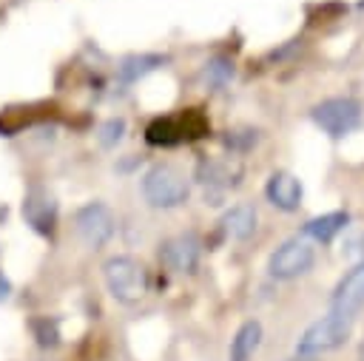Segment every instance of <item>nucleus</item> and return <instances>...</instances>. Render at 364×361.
Masks as SVG:
<instances>
[{
    "label": "nucleus",
    "mask_w": 364,
    "mask_h": 361,
    "mask_svg": "<svg viewBox=\"0 0 364 361\" xmlns=\"http://www.w3.org/2000/svg\"><path fill=\"white\" fill-rule=\"evenodd\" d=\"M313 122L330 136H344L361 122V105L350 97L324 99L313 108Z\"/></svg>",
    "instance_id": "obj_4"
},
{
    "label": "nucleus",
    "mask_w": 364,
    "mask_h": 361,
    "mask_svg": "<svg viewBox=\"0 0 364 361\" xmlns=\"http://www.w3.org/2000/svg\"><path fill=\"white\" fill-rule=\"evenodd\" d=\"M191 114L185 117H165V119H154L148 125V142L151 145H176L188 136H199L202 128H191Z\"/></svg>",
    "instance_id": "obj_10"
},
{
    "label": "nucleus",
    "mask_w": 364,
    "mask_h": 361,
    "mask_svg": "<svg viewBox=\"0 0 364 361\" xmlns=\"http://www.w3.org/2000/svg\"><path fill=\"white\" fill-rule=\"evenodd\" d=\"M262 341V324L259 321H245L236 330V338L230 344V361H250L253 352L259 350Z\"/></svg>",
    "instance_id": "obj_13"
},
{
    "label": "nucleus",
    "mask_w": 364,
    "mask_h": 361,
    "mask_svg": "<svg viewBox=\"0 0 364 361\" xmlns=\"http://www.w3.org/2000/svg\"><path fill=\"white\" fill-rule=\"evenodd\" d=\"M230 74H233V68H230L228 60H210L208 68H205V77H208L210 82H216V85H225Z\"/></svg>",
    "instance_id": "obj_16"
},
{
    "label": "nucleus",
    "mask_w": 364,
    "mask_h": 361,
    "mask_svg": "<svg viewBox=\"0 0 364 361\" xmlns=\"http://www.w3.org/2000/svg\"><path fill=\"white\" fill-rule=\"evenodd\" d=\"M165 63V57H159V54H134V57H125L122 60V65H119V74H122V80H139V77H145L148 71H154V68H159Z\"/></svg>",
    "instance_id": "obj_15"
},
{
    "label": "nucleus",
    "mask_w": 364,
    "mask_h": 361,
    "mask_svg": "<svg viewBox=\"0 0 364 361\" xmlns=\"http://www.w3.org/2000/svg\"><path fill=\"white\" fill-rule=\"evenodd\" d=\"M102 276H105L108 293L117 301H122V304H134V301H139L148 293V273L131 256H114V259H108L105 267H102Z\"/></svg>",
    "instance_id": "obj_2"
},
{
    "label": "nucleus",
    "mask_w": 364,
    "mask_h": 361,
    "mask_svg": "<svg viewBox=\"0 0 364 361\" xmlns=\"http://www.w3.org/2000/svg\"><path fill=\"white\" fill-rule=\"evenodd\" d=\"M74 225H77V233L82 236V242L88 247H100L114 236V213L102 202L82 205L74 216Z\"/></svg>",
    "instance_id": "obj_6"
},
{
    "label": "nucleus",
    "mask_w": 364,
    "mask_h": 361,
    "mask_svg": "<svg viewBox=\"0 0 364 361\" xmlns=\"http://www.w3.org/2000/svg\"><path fill=\"white\" fill-rule=\"evenodd\" d=\"M199 250H202V244H199L196 233H179L162 244L159 259L173 273H193L196 262H199Z\"/></svg>",
    "instance_id": "obj_7"
},
{
    "label": "nucleus",
    "mask_w": 364,
    "mask_h": 361,
    "mask_svg": "<svg viewBox=\"0 0 364 361\" xmlns=\"http://www.w3.org/2000/svg\"><path fill=\"white\" fill-rule=\"evenodd\" d=\"M350 318L347 316H338V313H330L318 321H313L301 338H299V355H321V352H330V350H338L347 338H350Z\"/></svg>",
    "instance_id": "obj_3"
},
{
    "label": "nucleus",
    "mask_w": 364,
    "mask_h": 361,
    "mask_svg": "<svg viewBox=\"0 0 364 361\" xmlns=\"http://www.w3.org/2000/svg\"><path fill=\"white\" fill-rule=\"evenodd\" d=\"M222 227L230 239H247L256 230V208L253 205H236L222 216Z\"/></svg>",
    "instance_id": "obj_12"
},
{
    "label": "nucleus",
    "mask_w": 364,
    "mask_h": 361,
    "mask_svg": "<svg viewBox=\"0 0 364 361\" xmlns=\"http://www.w3.org/2000/svg\"><path fill=\"white\" fill-rule=\"evenodd\" d=\"M287 361H310L307 355H299V358H287Z\"/></svg>",
    "instance_id": "obj_19"
},
{
    "label": "nucleus",
    "mask_w": 364,
    "mask_h": 361,
    "mask_svg": "<svg viewBox=\"0 0 364 361\" xmlns=\"http://www.w3.org/2000/svg\"><path fill=\"white\" fill-rule=\"evenodd\" d=\"M23 213H26V219H28L40 233H51V225H54V202H51L46 193H40V190L28 193V199H26V205H23Z\"/></svg>",
    "instance_id": "obj_11"
},
{
    "label": "nucleus",
    "mask_w": 364,
    "mask_h": 361,
    "mask_svg": "<svg viewBox=\"0 0 364 361\" xmlns=\"http://www.w3.org/2000/svg\"><path fill=\"white\" fill-rule=\"evenodd\" d=\"M9 293H11V284H9V279L0 273V301H6V298H9Z\"/></svg>",
    "instance_id": "obj_18"
},
{
    "label": "nucleus",
    "mask_w": 364,
    "mask_h": 361,
    "mask_svg": "<svg viewBox=\"0 0 364 361\" xmlns=\"http://www.w3.org/2000/svg\"><path fill=\"white\" fill-rule=\"evenodd\" d=\"M364 304V262H358L333 290V313L353 318V313Z\"/></svg>",
    "instance_id": "obj_8"
},
{
    "label": "nucleus",
    "mask_w": 364,
    "mask_h": 361,
    "mask_svg": "<svg viewBox=\"0 0 364 361\" xmlns=\"http://www.w3.org/2000/svg\"><path fill=\"white\" fill-rule=\"evenodd\" d=\"M191 185L182 168L171 162H156L142 176V196L151 208H176L188 199Z\"/></svg>",
    "instance_id": "obj_1"
},
{
    "label": "nucleus",
    "mask_w": 364,
    "mask_h": 361,
    "mask_svg": "<svg viewBox=\"0 0 364 361\" xmlns=\"http://www.w3.org/2000/svg\"><path fill=\"white\" fill-rule=\"evenodd\" d=\"M264 193H267V202L273 208L296 210L299 202H301V182L287 171H276V173H270L267 185H264Z\"/></svg>",
    "instance_id": "obj_9"
},
{
    "label": "nucleus",
    "mask_w": 364,
    "mask_h": 361,
    "mask_svg": "<svg viewBox=\"0 0 364 361\" xmlns=\"http://www.w3.org/2000/svg\"><path fill=\"white\" fill-rule=\"evenodd\" d=\"M122 131H125V122L122 119H108L102 128H100V139L102 145H114L122 139Z\"/></svg>",
    "instance_id": "obj_17"
},
{
    "label": "nucleus",
    "mask_w": 364,
    "mask_h": 361,
    "mask_svg": "<svg viewBox=\"0 0 364 361\" xmlns=\"http://www.w3.org/2000/svg\"><path fill=\"white\" fill-rule=\"evenodd\" d=\"M347 225V213L344 210H333V213H324V216H316L304 225V233L316 242H333V236Z\"/></svg>",
    "instance_id": "obj_14"
},
{
    "label": "nucleus",
    "mask_w": 364,
    "mask_h": 361,
    "mask_svg": "<svg viewBox=\"0 0 364 361\" xmlns=\"http://www.w3.org/2000/svg\"><path fill=\"white\" fill-rule=\"evenodd\" d=\"M316 262V253L307 242L301 239H287L282 242L270 259H267V273L273 279H296V276H304Z\"/></svg>",
    "instance_id": "obj_5"
}]
</instances>
